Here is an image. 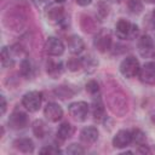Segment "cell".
Instances as JSON below:
<instances>
[{
	"mask_svg": "<svg viewBox=\"0 0 155 155\" xmlns=\"http://www.w3.org/2000/svg\"><path fill=\"white\" fill-rule=\"evenodd\" d=\"M2 22L7 29L13 31H21L27 25V15L24 8H22L21 6L8 8L2 17Z\"/></svg>",
	"mask_w": 155,
	"mask_h": 155,
	"instance_id": "1",
	"label": "cell"
},
{
	"mask_svg": "<svg viewBox=\"0 0 155 155\" xmlns=\"http://www.w3.org/2000/svg\"><path fill=\"white\" fill-rule=\"evenodd\" d=\"M107 104L113 114L116 116H124L128 111V101L127 96L120 90L114 88L107 96Z\"/></svg>",
	"mask_w": 155,
	"mask_h": 155,
	"instance_id": "2",
	"label": "cell"
},
{
	"mask_svg": "<svg viewBox=\"0 0 155 155\" xmlns=\"http://www.w3.org/2000/svg\"><path fill=\"white\" fill-rule=\"evenodd\" d=\"M138 25L125 19V18H120L115 25V33L117 35L119 39L122 40H132L138 35Z\"/></svg>",
	"mask_w": 155,
	"mask_h": 155,
	"instance_id": "3",
	"label": "cell"
},
{
	"mask_svg": "<svg viewBox=\"0 0 155 155\" xmlns=\"http://www.w3.org/2000/svg\"><path fill=\"white\" fill-rule=\"evenodd\" d=\"M42 103V93L39 91H29L22 98V105L30 113H35L40 109Z\"/></svg>",
	"mask_w": 155,
	"mask_h": 155,
	"instance_id": "4",
	"label": "cell"
},
{
	"mask_svg": "<svg viewBox=\"0 0 155 155\" xmlns=\"http://www.w3.org/2000/svg\"><path fill=\"white\" fill-rule=\"evenodd\" d=\"M69 115L78 122H84L87 120L88 113H90V105L84 102V101H79V102H74L69 105Z\"/></svg>",
	"mask_w": 155,
	"mask_h": 155,
	"instance_id": "5",
	"label": "cell"
},
{
	"mask_svg": "<svg viewBox=\"0 0 155 155\" xmlns=\"http://www.w3.org/2000/svg\"><path fill=\"white\" fill-rule=\"evenodd\" d=\"M139 69H140V65H139V62L136 57L133 56H128L126 57L121 64H120V73L127 78V79H132L134 78L136 75H138L139 73Z\"/></svg>",
	"mask_w": 155,
	"mask_h": 155,
	"instance_id": "6",
	"label": "cell"
},
{
	"mask_svg": "<svg viewBox=\"0 0 155 155\" xmlns=\"http://www.w3.org/2000/svg\"><path fill=\"white\" fill-rule=\"evenodd\" d=\"M64 44L62 42L61 39L58 38H54V36H50L46 42H45V51L48 56H52V57H59L64 53Z\"/></svg>",
	"mask_w": 155,
	"mask_h": 155,
	"instance_id": "7",
	"label": "cell"
},
{
	"mask_svg": "<svg viewBox=\"0 0 155 155\" xmlns=\"http://www.w3.org/2000/svg\"><path fill=\"white\" fill-rule=\"evenodd\" d=\"M138 76L143 84L155 85V62H148L140 67Z\"/></svg>",
	"mask_w": 155,
	"mask_h": 155,
	"instance_id": "8",
	"label": "cell"
},
{
	"mask_svg": "<svg viewBox=\"0 0 155 155\" xmlns=\"http://www.w3.org/2000/svg\"><path fill=\"white\" fill-rule=\"evenodd\" d=\"M47 21L52 24H63L65 22V12L63 6L59 5H52L47 8L46 12Z\"/></svg>",
	"mask_w": 155,
	"mask_h": 155,
	"instance_id": "9",
	"label": "cell"
},
{
	"mask_svg": "<svg viewBox=\"0 0 155 155\" xmlns=\"http://www.w3.org/2000/svg\"><path fill=\"white\" fill-rule=\"evenodd\" d=\"M111 45H113L111 36L109 35V33H105V31L98 33L93 40V46L96 47L97 51L102 53H105L107 51H109L111 48Z\"/></svg>",
	"mask_w": 155,
	"mask_h": 155,
	"instance_id": "10",
	"label": "cell"
},
{
	"mask_svg": "<svg viewBox=\"0 0 155 155\" xmlns=\"http://www.w3.org/2000/svg\"><path fill=\"white\" fill-rule=\"evenodd\" d=\"M44 115L48 121L57 122L63 117V109L58 103L51 102V103L46 104V107L44 109Z\"/></svg>",
	"mask_w": 155,
	"mask_h": 155,
	"instance_id": "11",
	"label": "cell"
},
{
	"mask_svg": "<svg viewBox=\"0 0 155 155\" xmlns=\"http://www.w3.org/2000/svg\"><path fill=\"white\" fill-rule=\"evenodd\" d=\"M28 116L21 110H15L8 117V126L13 130H22L28 126Z\"/></svg>",
	"mask_w": 155,
	"mask_h": 155,
	"instance_id": "12",
	"label": "cell"
},
{
	"mask_svg": "<svg viewBox=\"0 0 155 155\" xmlns=\"http://www.w3.org/2000/svg\"><path fill=\"white\" fill-rule=\"evenodd\" d=\"M138 52L142 57H149L154 52V41L149 35H142L137 42Z\"/></svg>",
	"mask_w": 155,
	"mask_h": 155,
	"instance_id": "13",
	"label": "cell"
},
{
	"mask_svg": "<svg viewBox=\"0 0 155 155\" xmlns=\"http://www.w3.org/2000/svg\"><path fill=\"white\" fill-rule=\"evenodd\" d=\"M132 143V133L128 130H120L113 138V145L115 148H126Z\"/></svg>",
	"mask_w": 155,
	"mask_h": 155,
	"instance_id": "14",
	"label": "cell"
},
{
	"mask_svg": "<svg viewBox=\"0 0 155 155\" xmlns=\"http://www.w3.org/2000/svg\"><path fill=\"white\" fill-rule=\"evenodd\" d=\"M63 70H64V67H63V63L61 61L48 59L46 62V73L50 78L58 79L63 74Z\"/></svg>",
	"mask_w": 155,
	"mask_h": 155,
	"instance_id": "15",
	"label": "cell"
},
{
	"mask_svg": "<svg viewBox=\"0 0 155 155\" xmlns=\"http://www.w3.org/2000/svg\"><path fill=\"white\" fill-rule=\"evenodd\" d=\"M80 139L85 144H93L98 139V130L94 126H87L80 132Z\"/></svg>",
	"mask_w": 155,
	"mask_h": 155,
	"instance_id": "16",
	"label": "cell"
},
{
	"mask_svg": "<svg viewBox=\"0 0 155 155\" xmlns=\"http://www.w3.org/2000/svg\"><path fill=\"white\" fill-rule=\"evenodd\" d=\"M67 41H68V48L73 54H79L85 48V42L79 35H70Z\"/></svg>",
	"mask_w": 155,
	"mask_h": 155,
	"instance_id": "17",
	"label": "cell"
},
{
	"mask_svg": "<svg viewBox=\"0 0 155 155\" xmlns=\"http://www.w3.org/2000/svg\"><path fill=\"white\" fill-rule=\"evenodd\" d=\"M80 27L85 33H94L98 30L97 21L87 15H82L80 17Z\"/></svg>",
	"mask_w": 155,
	"mask_h": 155,
	"instance_id": "18",
	"label": "cell"
},
{
	"mask_svg": "<svg viewBox=\"0 0 155 155\" xmlns=\"http://www.w3.org/2000/svg\"><path fill=\"white\" fill-rule=\"evenodd\" d=\"M19 74L25 79H31L35 74V67L34 63L29 58H23L19 64Z\"/></svg>",
	"mask_w": 155,
	"mask_h": 155,
	"instance_id": "19",
	"label": "cell"
},
{
	"mask_svg": "<svg viewBox=\"0 0 155 155\" xmlns=\"http://www.w3.org/2000/svg\"><path fill=\"white\" fill-rule=\"evenodd\" d=\"M13 147L24 154H29L34 151V143L30 138H17L13 142Z\"/></svg>",
	"mask_w": 155,
	"mask_h": 155,
	"instance_id": "20",
	"label": "cell"
},
{
	"mask_svg": "<svg viewBox=\"0 0 155 155\" xmlns=\"http://www.w3.org/2000/svg\"><path fill=\"white\" fill-rule=\"evenodd\" d=\"M74 131L75 130H74L73 125H70L69 122H63V124H61V126L57 130V138L61 142H64L74 134Z\"/></svg>",
	"mask_w": 155,
	"mask_h": 155,
	"instance_id": "21",
	"label": "cell"
},
{
	"mask_svg": "<svg viewBox=\"0 0 155 155\" xmlns=\"http://www.w3.org/2000/svg\"><path fill=\"white\" fill-rule=\"evenodd\" d=\"M92 114H93V117L96 120H102L104 117V114H105V107L101 99V97H97L94 96L93 98V102H92Z\"/></svg>",
	"mask_w": 155,
	"mask_h": 155,
	"instance_id": "22",
	"label": "cell"
},
{
	"mask_svg": "<svg viewBox=\"0 0 155 155\" xmlns=\"http://www.w3.org/2000/svg\"><path fill=\"white\" fill-rule=\"evenodd\" d=\"M0 58H1V65H2V68H11L15 64V57L11 53L10 47H6V46L2 47Z\"/></svg>",
	"mask_w": 155,
	"mask_h": 155,
	"instance_id": "23",
	"label": "cell"
},
{
	"mask_svg": "<svg viewBox=\"0 0 155 155\" xmlns=\"http://www.w3.org/2000/svg\"><path fill=\"white\" fill-rule=\"evenodd\" d=\"M53 93L56 94L57 98L68 99V98H71V97L75 94V91H74L71 87H69V86L61 85V86H57V87L53 90Z\"/></svg>",
	"mask_w": 155,
	"mask_h": 155,
	"instance_id": "24",
	"label": "cell"
},
{
	"mask_svg": "<svg viewBox=\"0 0 155 155\" xmlns=\"http://www.w3.org/2000/svg\"><path fill=\"white\" fill-rule=\"evenodd\" d=\"M46 132H47L46 124L42 120H35L33 124V133L35 134V137L44 138L46 136Z\"/></svg>",
	"mask_w": 155,
	"mask_h": 155,
	"instance_id": "25",
	"label": "cell"
},
{
	"mask_svg": "<svg viewBox=\"0 0 155 155\" xmlns=\"http://www.w3.org/2000/svg\"><path fill=\"white\" fill-rule=\"evenodd\" d=\"M97 65H98V62L96 61V58L93 57V56H86V57H84L82 58V68L86 70V71H88V73H92L96 68H97Z\"/></svg>",
	"mask_w": 155,
	"mask_h": 155,
	"instance_id": "26",
	"label": "cell"
},
{
	"mask_svg": "<svg viewBox=\"0 0 155 155\" xmlns=\"http://www.w3.org/2000/svg\"><path fill=\"white\" fill-rule=\"evenodd\" d=\"M132 133V142L137 145H142V144H145V140H147V137H145V133L143 131H140L139 128H133L131 131Z\"/></svg>",
	"mask_w": 155,
	"mask_h": 155,
	"instance_id": "27",
	"label": "cell"
},
{
	"mask_svg": "<svg viewBox=\"0 0 155 155\" xmlns=\"http://www.w3.org/2000/svg\"><path fill=\"white\" fill-rule=\"evenodd\" d=\"M67 68L70 71H78L82 68V58H78V57H71L68 59L67 62Z\"/></svg>",
	"mask_w": 155,
	"mask_h": 155,
	"instance_id": "28",
	"label": "cell"
},
{
	"mask_svg": "<svg viewBox=\"0 0 155 155\" xmlns=\"http://www.w3.org/2000/svg\"><path fill=\"white\" fill-rule=\"evenodd\" d=\"M127 7L132 13L139 15L143 11V2L140 0H127Z\"/></svg>",
	"mask_w": 155,
	"mask_h": 155,
	"instance_id": "29",
	"label": "cell"
},
{
	"mask_svg": "<svg viewBox=\"0 0 155 155\" xmlns=\"http://www.w3.org/2000/svg\"><path fill=\"white\" fill-rule=\"evenodd\" d=\"M86 91L91 94V96H96L99 93V84L96 81V80H90L87 84H86Z\"/></svg>",
	"mask_w": 155,
	"mask_h": 155,
	"instance_id": "30",
	"label": "cell"
},
{
	"mask_svg": "<svg viewBox=\"0 0 155 155\" xmlns=\"http://www.w3.org/2000/svg\"><path fill=\"white\" fill-rule=\"evenodd\" d=\"M97 13L101 18H104L109 15V5L105 1H99L97 5Z\"/></svg>",
	"mask_w": 155,
	"mask_h": 155,
	"instance_id": "31",
	"label": "cell"
},
{
	"mask_svg": "<svg viewBox=\"0 0 155 155\" xmlns=\"http://www.w3.org/2000/svg\"><path fill=\"white\" fill-rule=\"evenodd\" d=\"M67 154H73V155H79V154H84L85 153V149L80 145V144H76V143H73L70 144L68 148H67Z\"/></svg>",
	"mask_w": 155,
	"mask_h": 155,
	"instance_id": "32",
	"label": "cell"
},
{
	"mask_svg": "<svg viewBox=\"0 0 155 155\" xmlns=\"http://www.w3.org/2000/svg\"><path fill=\"white\" fill-rule=\"evenodd\" d=\"M61 153H62V150L57 145H53V144L46 145L40 150V154H61Z\"/></svg>",
	"mask_w": 155,
	"mask_h": 155,
	"instance_id": "33",
	"label": "cell"
},
{
	"mask_svg": "<svg viewBox=\"0 0 155 155\" xmlns=\"http://www.w3.org/2000/svg\"><path fill=\"white\" fill-rule=\"evenodd\" d=\"M138 153H140V154H150L151 151L148 148V145L142 144V145H138Z\"/></svg>",
	"mask_w": 155,
	"mask_h": 155,
	"instance_id": "34",
	"label": "cell"
},
{
	"mask_svg": "<svg viewBox=\"0 0 155 155\" xmlns=\"http://www.w3.org/2000/svg\"><path fill=\"white\" fill-rule=\"evenodd\" d=\"M0 101H1V115H4L6 113V108H7V104H6V99L5 97L1 94L0 96Z\"/></svg>",
	"mask_w": 155,
	"mask_h": 155,
	"instance_id": "35",
	"label": "cell"
},
{
	"mask_svg": "<svg viewBox=\"0 0 155 155\" xmlns=\"http://www.w3.org/2000/svg\"><path fill=\"white\" fill-rule=\"evenodd\" d=\"M75 1H76V4L80 5V6H88V5L92 2V0H75Z\"/></svg>",
	"mask_w": 155,
	"mask_h": 155,
	"instance_id": "36",
	"label": "cell"
},
{
	"mask_svg": "<svg viewBox=\"0 0 155 155\" xmlns=\"http://www.w3.org/2000/svg\"><path fill=\"white\" fill-rule=\"evenodd\" d=\"M151 17H153V22H154V24H155V10L153 11V13H151Z\"/></svg>",
	"mask_w": 155,
	"mask_h": 155,
	"instance_id": "37",
	"label": "cell"
},
{
	"mask_svg": "<svg viewBox=\"0 0 155 155\" xmlns=\"http://www.w3.org/2000/svg\"><path fill=\"white\" fill-rule=\"evenodd\" d=\"M144 1L148 4H155V0H144Z\"/></svg>",
	"mask_w": 155,
	"mask_h": 155,
	"instance_id": "38",
	"label": "cell"
},
{
	"mask_svg": "<svg viewBox=\"0 0 155 155\" xmlns=\"http://www.w3.org/2000/svg\"><path fill=\"white\" fill-rule=\"evenodd\" d=\"M54 1H57V2H63V1H65V0H54Z\"/></svg>",
	"mask_w": 155,
	"mask_h": 155,
	"instance_id": "39",
	"label": "cell"
},
{
	"mask_svg": "<svg viewBox=\"0 0 155 155\" xmlns=\"http://www.w3.org/2000/svg\"><path fill=\"white\" fill-rule=\"evenodd\" d=\"M110 1H116V2H120L121 0H110Z\"/></svg>",
	"mask_w": 155,
	"mask_h": 155,
	"instance_id": "40",
	"label": "cell"
},
{
	"mask_svg": "<svg viewBox=\"0 0 155 155\" xmlns=\"http://www.w3.org/2000/svg\"><path fill=\"white\" fill-rule=\"evenodd\" d=\"M153 121H154V122H155V115H154V116H153Z\"/></svg>",
	"mask_w": 155,
	"mask_h": 155,
	"instance_id": "41",
	"label": "cell"
}]
</instances>
